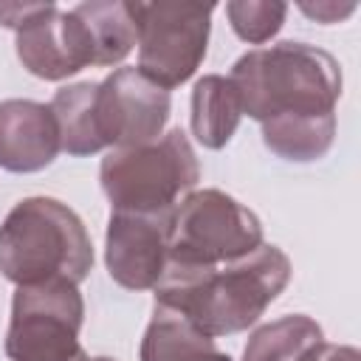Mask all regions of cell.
Segmentation results:
<instances>
[{"label": "cell", "mask_w": 361, "mask_h": 361, "mask_svg": "<svg viewBox=\"0 0 361 361\" xmlns=\"http://www.w3.org/2000/svg\"><path fill=\"white\" fill-rule=\"evenodd\" d=\"M290 259L279 245L262 243L251 254L220 265L166 262L152 288L155 305L180 313L200 333L217 338L248 330L290 282Z\"/></svg>", "instance_id": "cell-1"}, {"label": "cell", "mask_w": 361, "mask_h": 361, "mask_svg": "<svg viewBox=\"0 0 361 361\" xmlns=\"http://www.w3.org/2000/svg\"><path fill=\"white\" fill-rule=\"evenodd\" d=\"M243 116H333L341 96V68L333 54L307 42H276L243 54L231 68Z\"/></svg>", "instance_id": "cell-2"}, {"label": "cell", "mask_w": 361, "mask_h": 361, "mask_svg": "<svg viewBox=\"0 0 361 361\" xmlns=\"http://www.w3.org/2000/svg\"><path fill=\"white\" fill-rule=\"evenodd\" d=\"M93 243L82 217L56 197H23L0 223V274L20 285L51 279L85 282Z\"/></svg>", "instance_id": "cell-3"}, {"label": "cell", "mask_w": 361, "mask_h": 361, "mask_svg": "<svg viewBox=\"0 0 361 361\" xmlns=\"http://www.w3.org/2000/svg\"><path fill=\"white\" fill-rule=\"evenodd\" d=\"M197 178V155L180 127L141 147L110 149L99 166L102 192L113 212H172Z\"/></svg>", "instance_id": "cell-4"}, {"label": "cell", "mask_w": 361, "mask_h": 361, "mask_svg": "<svg viewBox=\"0 0 361 361\" xmlns=\"http://www.w3.org/2000/svg\"><path fill=\"white\" fill-rule=\"evenodd\" d=\"M130 14L138 34V71L164 90L189 82L206 59L214 3H130Z\"/></svg>", "instance_id": "cell-5"}, {"label": "cell", "mask_w": 361, "mask_h": 361, "mask_svg": "<svg viewBox=\"0 0 361 361\" xmlns=\"http://www.w3.org/2000/svg\"><path fill=\"white\" fill-rule=\"evenodd\" d=\"M262 245L259 217L220 189L189 192L172 209L169 262L220 265Z\"/></svg>", "instance_id": "cell-6"}, {"label": "cell", "mask_w": 361, "mask_h": 361, "mask_svg": "<svg viewBox=\"0 0 361 361\" xmlns=\"http://www.w3.org/2000/svg\"><path fill=\"white\" fill-rule=\"evenodd\" d=\"M85 299L76 282L20 285L11 296L6 355L11 361H79Z\"/></svg>", "instance_id": "cell-7"}, {"label": "cell", "mask_w": 361, "mask_h": 361, "mask_svg": "<svg viewBox=\"0 0 361 361\" xmlns=\"http://www.w3.org/2000/svg\"><path fill=\"white\" fill-rule=\"evenodd\" d=\"M172 113L169 90L138 68H116L96 85V124L104 149L141 147L164 135Z\"/></svg>", "instance_id": "cell-8"}, {"label": "cell", "mask_w": 361, "mask_h": 361, "mask_svg": "<svg viewBox=\"0 0 361 361\" xmlns=\"http://www.w3.org/2000/svg\"><path fill=\"white\" fill-rule=\"evenodd\" d=\"M14 34L17 59L37 79L62 82L93 65V42L85 23L54 3H37L34 14Z\"/></svg>", "instance_id": "cell-9"}, {"label": "cell", "mask_w": 361, "mask_h": 361, "mask_svg": "<svg viewBox=\"0 0 361 361\" xmlns=\"http://www.w3.org/2000/svg\"><path fill=\"white\" fill-rule=\"evenodd\" d=\"M172 212H110L104 231V265L116 285L152 290L169 262Z\"/></svg>", "instance_id": "cell-10"}, {"label": "cell", "mask_w": 361, "mask_h": 361, "mask_svg": "<svg viewBox=\"0 0 361 361\" xmlns=\"http://www.w3.org/2000/svg\"><path fill=\"white\" fill-rule=\"evenodd\" d=\"M59 127L51 104L34 99L0 102V169L28 175L54 164L59 155Z\"/></svg>", "instance_id": "cell-11"}, {"label": "cell", "mask_w": 361, "mask_h": 361, "mask_svg": "<svg viewBox=\"0 0 361 361\" xmlns=\"http://www.w3.org/2000/svg\"><path fill=\"white\" fill-rule=\"evenodd\" d=\"M141 361H234L228 353L217 347V341L200 333L180 313L158 307L141 336L138 347Z\"/></svg>", "instance_id": "cell-12"}, {"label": "cell", "mask_w": 361, "mask_h": 361, "mask_svg": "<svg viewBox=\"0 0 361 361\" xmlns=\"http://www.w3.org/2000/svg\"><path fill=\"white\" fill-rule=\"evenodd\" d=\"M243 118L240 93L228 76L206 73L192 87V135L206 149H223L237 133Z\"/></svg>", "instance_id": "cell-13"}, {"label": "cell", "mask_w": 361, "mask_h": 361, "mask_svg": "<svg viewBox=\"0 0 361 361\" xmlns=\"http://www.w3.org/2000/svg\"><path fill=\"white\" fill-rule=\"evenodd\" d=\"M87 28V37L93 42V65L110 68L127 59V54L135 48V23L130 14L127 0H90L71 8Z\"/></svg>", "instance_id": "cell-14"}, {"label": "cell", "mask_w": 361, "mask_h": 361, "mask_svg": "<svg viewBox=\"0 0 361 361\" xmlns=\"http://www.w3.org/2000/svg\"><path fill=\"white\" fill-rule=\"evenodd\" d=\"M96 85L99 82H73L54 93L51 113L59 127V144L68 155H96L104 149L96 124Z\"/></svg>", "instance_id": "cell-15"}, {"label": "cell", "mask_w": 361, "mask_h": 361, "mask_svg": "<svg viewBox=\"0 0 361 361\" xmlns=\"http://www.w3.org/2000/svg\"><path fill=\"white\" fill-rule=\"evenodd\" d=\"M336 138V113L333 116H279L262 121V144L296 164L319 161L327 155Z\"/></svg>", "instance_id": "cell-16"}, {"label": "cell", "mask_w": 361, "mask_h": 361, "mask_svg": "<svg viewBox=\"0 0 361 361\" xmlns=\"http://www.w3.org/2000/svg\"><path fill=\"white\" fill-rule=\"evenodd\" d=\"M322 341L324 333L316 319L290 313L257 327L245 341L243 361H299L310 347Z\"/></svg>", "instance_id": "cell-17"}, {"label": "cell", "mask_w": 361, "mask_h": 361, "mask_svg": "<svg viewBox=\"0 0 361 361\" xmlns=\"http://www.w3.org/2000/svg\"><path fill=\"white\" fill-rule=\"evenodd\" d=\"M226 17L243 42L262 45L282 31L288 6L279 0H231L226 3Z\"/></svg>", "instance_id": "cell-18"}, {"label": "cell", "mask_w": 361, "mask_h": 361, "mask_svg": "<svg viewBox=\"0 0 361 361\" xmlns=\"http://www.w3.org/2000/svg\"><path fill=\"white\" fill-rule=\"evenodd\" d=\"M299 8H302V11H305L310 20L330 25V23H338V20L350 17V14L355 11V3H336V0H322V3H299Z\"/></svg>", "instance_id": "cell-19"}, {"label": "cell", "mask_w": 361, "mask_h": 361, "mask_svg": "<svg viewBox=\"0 0 361 361\" xmlns=\"http://www.w3.org/2000/svg\"><path fill=\"white\" fill-rule=\"evenodd\" d=\"M299 361H361V353L355 347H350V344H327V341H322V344L310 347Z\"/></svg>", "instance_id": "cell-20"}, {"label": "cell", "mask_w": 361, "mask_h": 361, "mask_svg": "<svg viewBox=\"0 0 361 361\" xmlns=\"http://www.w3.org/2000/svg\"><path fill=\"white\" fill-rule=\"evenodd\" d=\"M79 361H116V358H110V355H82Z\"/></svg>", "instance_id": "cell-21"}]
</instances>
